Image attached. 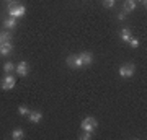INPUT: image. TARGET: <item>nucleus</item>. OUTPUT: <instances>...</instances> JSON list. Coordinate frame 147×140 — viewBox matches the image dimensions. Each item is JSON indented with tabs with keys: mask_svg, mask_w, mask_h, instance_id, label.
<instances>
[{
	"mask_svg": "<svg viewBox=\"0 0 147 140\" xmlns=\"http://www.w3.org/2000/svg\"><path fill=\"white\" fill-rule=\"evenodd\" d=\"M7 11H8V15L13 16V18H21V16L26 13V8L21 5V3H18V2H8Z\"/></svg>",
	"mask_w": 147,
	"mask_h": 140,
	"instance_id": "nucleus-1",
	"label": "nucleus"
},
{
	"mask_svg": "<svg viewBox=\"0 0 147 140\" xmlns=\"http://www.w3.org/2000/svg\"><path fill=\"white\" fill-rule=\"evenodd\" d=\"M98 127V122H96V119L95 117H92V116H88V117H85L84 121H82V124H80V129L84 130V132H92L93 134V130Z\"/></svg>",
	"mask_w": 147,
	"mask_h": 140,
	"instance_id": "nucleus-2",
	"label": "nucleus"
},
{
	"mask_svg": "<svg viewBox=\"0 0 147 140\" xmlns=\"http://www.w3.org/2000/svg\"><path fill=\"white\" fill-rule=\"evenodd\" d=\"M136 72V67H134V64H124V65H121L119 67V77L123 78H131Z\"/></svg>",
	"mask_w": 147,
	"mask_h": 140,
	"instance_id": "nucleus-3",
	"label": "nucleus"
},
{
	"mask_svg": "<svg viewBox=\"0 0 147 140\" xmlns=\"http://www.w3.org/2000/svg\"><path fill=\"white\" fill-rule=\"evenodd\" d=\"M15 85H16V80L13 78V75H10V73H7L5 77L2 78V90H5V91L13 90Z\"/></svg>",
	"mask_w": 147,
	"mask_h": 140,
	"instance_id": "nucleus-4",
	"label": "nucleus"
},
{
	"mask_svg": "<svg viewBox=\"0 0 147 140\" xmlns=\"http://www.w3.org/2000/svg\"><path fill=\"white\" fill-rule=\"evenodd\" d=\"M67 65L70 68H80V67H84V64H82V60H80L79 54H72V56H69V57H67Z\"/></svg>",
	"mask_w": 147,
	"mask_h": 140,
	"instance_id": "nucleus-5",
	"label": "nucleus"
},
{
	"mask_svg": "<svg viewBox=\"0 0 147 140\" xmlns=\"http://www.w3.org/2000/svg\"><path fill=\"white\" fill-rule=\"evenodd\" d=\"M15 72L18 77H26L28 73H30V65L26 62H18L15 65Z\"/></svg>",
	"mask_w": 147,
	"mask_h": 140,
	"instance_id": "nucleus-6",
	"label": "nucleus"
},
{
	"mask_svg": "<svg viewBox=\"0 0 147 140\" xmlns=\"http://www.w3.org/2000/svg\"><path fill=\"white\" fill-rule=\"evenodd\" d=\"M11 51H13V44H11L10 41H3L2 44H0V56H10Z\"/></svg>",
	"mask_w": 147,
	"mask_h": 140,
	"instance_id": "nucleus-7",
	"label": "nucleus"
},
{
	"mask_svg": "<svg viewBox=\"0 0 147 140\" xmlns=\"http://www.w3.org/2000/svg\"><path fill=\"white\" fill-rule=\"evenodd\" d=\"M28 121L33 122V124H39L42 121V114L39 111H30V113H28Z\"/></svg>",
	"mask_w": 147,
	"mask_h": 140,
	"instance_id": "nucleus-8",
	"label": "nucleus"
},
{
	"mask_svg": "<svg viewBox=\"0 0 147 140\" xmlns=\"http://www.w3.org/2000/svg\"><path fill=\"white\" fill-rule=\"evenodd\" d=\"M136 10V0H124L123 3V11L124 13H131Z\"/></svg>",
	"mask_w": 147,
	"mask_h": 140,
	"instance_id": "nucleus-9",
	"label": "nucleus"
},
{
	"mask_svg": "<svg viewBox=\"0 0 147 140\" xmlns=\"http://www.w3.org/2000/svg\"><path fill=\"white\" fill-rule=\"evenodd\" d=\"M79 56H80V60H82L84 65H90V64L93 62V56L90 52H80Z\"/></svg>",
	"mask_w": 147,
	"mask_h": 140,
	"instance_id": "nucleus-10",
	"label": "nucleus"
},
{
	"mask_svg": "<svg viewBox=\"0 0 147 140\" xmlns=\"http://www.w3.org/2000/svg\"><path fill=\"white\" fill-rule=\"evenodd\" d=\"M10 137H11L13 140H21V139H25V130L21 129V127H18V129L11 130Z\"/></svg>",
	"mask_w": 147,
	"mask_h": 140,
	"instance_id": "nucleus-11",
	"label": "nucleus"
},
{
	"mask_svg": "<svg viewBox=\"0 0 147 140\" xmlns=\"http://www.w3.org/2000/svg\"><path fill=\"white\" fill-rule=\"evenodd\" d=\"M3 26H5L7 29H13V28L16 26V18H13V16L7 18V20L3 21Z\"/></svg>",
	"mask_w": 147,
	"mask_h": 140,
	"instance_id": "nucleus-12",
	"label": "nucleus"
},
{
	"mask_svg": "<svg viewBox=\"0 0 147 140\" xmlns=\"http://www.w3.org/2000/svg\"><path fill=\"white\" fill-rule=\"evenodd\" d=\"M131 38H132L131 36V31H129L127 28H123V29H121V39H123L124 42H129Z\"/></svg>",
	"mask_w": 147,
	"mask_h": 140,
	"instance_id": "nucleus-13",
	"label": "nucleus"
},
{
	"mask_svg": "<svg viewBox=\"0 0 147 140\" xmlns=\"http://www.w3.org/2000/svg\"><path fill=\"white\" fill-rule=\"evenodd\" d=\"M13 70H15L13 62H5V64H3V72H5V73H11Z\"/></svg>",
	"mask_w": 147,
	"mask_h": 140,
	"instance_id": "nucleus-14",
	"label": "nucleus"
},
{
	"mask_svg": "<svg viewBox=\"0 0 147 140\" xmlns=\"http://www.w3.org/2000/svg\"><path fill=\"white\" fill-rule=\"evenodd\" d=\"M0 39H2V42L3 41H10L11 39V33L10 31H2L0 33Z\"/></svg>",
	"mask_w": 147,
	"mask_h": 140,
	"instance_id": "nucleus-15",
	"label": "nucleus"
},
{
	"mask_svg": "<svg viewBox=\"0 0 147 140\" xmlns=\"http://www.w3.org/2000/svg\"><path fill=\"white\" fill-rule=\"evenodd\" d=\"M28 113H30V109H28L26 106H20V108H18V114L20 116H28Z\"/></svg>",
	"mask_w": 147,
	"mask_h": 140,
	"instance_id": "nucleus-16",
	"label": "nucleus"
},
{
	"mask_svg": "<svg viewBox=\"0 0 147 140\" xmlns=\"http://www.w3.org/2000/svg\"><path fill=\"white\" fill-rule=\"evenodd\" d=\"M127 44H129L131 47H134V49H137V47H139V39H136V38H131Z\"/></svg>",
	"mask_w": 147,
	"mask_h": 140,
	"instance_id": "nucleus-17",
	"label": "nucleus"
},
{
	"mask_svg": "<svg viewBox=\"0 0 147 140\" xmlns=\"http://www.w3.org/2000/svg\"><path fill=\"white\" fill-rule=\"evenodd\" d=\"M103 5H105V8H113L115 7V0H103Z\"/></svg>",
	"mask_w": 147,
	"mask_h": 140,
	"instance_id": "nucleus-18",
	"label": "nucleus"
},
{
	"mask_svg": "<svg viewBox=\"0 0 147 140\" xmlns=\"http://www.w3.org/2000/svg\"><path fill=\"white\" fill-rule=\"evenodd\" d=\"M92 132H84V134L80 135V139H84V140H88V139H92Z\"/></svg>",
	"mask_w": 147,
	"mask_h": 140,
	"instance_id": "nucleus-19",
	"label": "nucleus"
},
{
	"mask_svg": "<svg viewBox=\"0 0 147 140\" xmlns=\"http://www.w3.org/2000/svg\"><path fill=\"white\" fill-rule=\"evenodd\" d=\"M124 20H126V13L123 11V13H119V15H118V21H124Z\"/></svg>",
	"mask_w": 147,
	"mask_h": 140,
	"instance_id": "nucleus-20",
	"label": "nucleus"
},
{
	"mask_svg": "<svg viewBox=\"0 0 147 140\" xmlns=\"http://www.w3.org/2000/svg\"><path fill=\"white\" fill-rule=\"evenodd\" d=\"M137 2H141V3H142L144 7H146V3H147V0H137Z\"/></svg>",
	"mask_w": 147,
	"mask_h": 140,
	"instance_id": "nucleus-21",
	"label": "nucleus"
},
{
	"mask_svg": "<svg viewBox=\"0 0 147 140\" xmlns=\"http://www.w3.org/2000/svg\"><path fill=\"white\" fill-rule=\"evenodd\" d=\"M7 2H11V0H7Z\"/></svg>",
	"mask_w": 147,
	"mask_h": 140,
	"instance_id": "nucleus-22",
	"label": "nucleus"
},
{
	"mask_svg": "<svg viewBox=\"0 0 147 140\" xmlns=\"http://www.w3.org/2000/svg\"><path fill=\"white\" fill-rule=\"evenodd\" d=\"M0 44H2V39H0Z\"/></svg>",
	"mask_w": 147,
	"mask_h": 140,
	"instance_id": "nucleus-23",
	"label": "nucleus"
}]
</instances>
